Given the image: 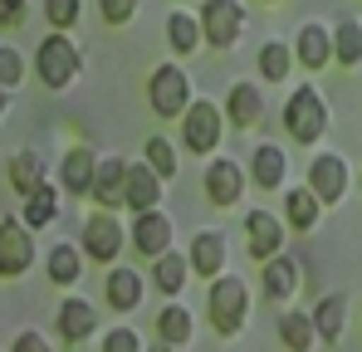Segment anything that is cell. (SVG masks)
<instances>
[{
    "label": "cell",
    "mask_w": 362,
    "mask_h": 352,
    "mask_svg": "<svg viewBox=\"0 0 362 352\" xmlns=\"http://www.w3.org/2000/svg\"><path fill=\"white\" fill-rule=\"evenodd\" d=\"M35 69H40V83L49 88V93H64V88H74V78L83 74V54H78V45L69 40V35H45L40 40V49H35Z\"/></svg>",
    "instance_id": "obj_1"
},
{
    "label": "cell",
    "mask_w": 362,
    "mask_h": 352,
    "mask_svg": "<svg viewBox=\"0 0 362 352\" xmlns=\"http://www.w3.org/2000/svg\"><path fill=\"white\" fill-rule=\"evenodd\" d=\"M206 313H211V328L221 338H235L250 323V289H245V279H235V274L216 279L211 293H206Z\"/></svg>",
    "instance_id": "obj_2"
},
{
    "label": "cell",
    "mask_w": 362,
    "mask_h": 352,
    "mask_svg": "<svg viewBox=\"0 0 362 352\" xmlns=\"http://www.w3.org/2000/svg\"><path fill=\"white\" fill-rule=\"evenodd\" d=\"M284 127H289V137L299 147H313L323 137V127H328V98L313 83H299L289 93V103H284Z\"/></svg>",
    "instance_id": "obj_3"
},
{
    "label": "cell",
    "mask_w": 362,
    "mask_h": 352,
    "mask_svg": "<svg viewBox=\"0 0 362 352\" xmlns=\"http://www.w3.org/2000/svg\"><path fill=\"white\" fill-rule=\"evenodd\" d=\"M147 103L157 117H186V108L196 103L191 98V78L181 64H157L152 78H147Z\"/></svg>",
    "instance_id": "obj_4"
},
{
    "label": "cell",
    "mask_w": 362,
    "mask_h": 352,
    "mask_svg": "<svg viewBox=\"0 0 362 352\" xmlns=\"http://www.w3.org/2000/svg\"><path fill=\"white\" fill-rule=\"evenodd\" d=\"M226 137V108H216L211 98H196L186 117H181V142L196 152V157H211Z\"/></svg>",
    "instance_id": "obj_5"
},
{
    "label": "cell",
    "mask_w": 362,
    "mask_h": 352,
    "mask_svg": "<svg viewBox=\"0 0 362 352\" xmlns=\"http://www.w3.org/2000/svg\"><path fill=\"white\" fill-rule=\"evenodd\" d=\"M196 20H201V40L211 49H230L245 30V5L240 0H206L196 10Z\"/></svg>",
    "instance_id": "obj_6"
},
{
    "label": "cell",
    "mask_w": 362,
    "mask_h": 352,
    "mask_svg": "<svg viewBox=\"0 0 362 352\" xmlns=\"http://www.w3.org/2000/svg\"><path fill=\"white\" fill-rule=\"evenodd\" d=\"M122 245H127V230L118 225L113 211H93V216L83 221V240H78L83 259H93V264H113V259L122 254Z\"/></svg>",
    "instance_id": "obj_7"
},
{
    "label": "cell",
    "mask_w": 362,
    "mask_h": 352,
    "mask_svg": "<svg viewBox=\"0 0 362 352\" xmlns=\"http://www.w3.org/2000/svg\"><path fill=\"white\" fill-rule=\"evenodd\" d=\"M35 264V230L20 216L0 221V279H20Z\"/></svg>",
    "instance_id": "obj_8"
},
{
    "label": "cell",
    "mask_w": 362,
    "mask_h": 352,
    "mask_svg": "<svg viewBox=\"0 0 362 352\" xmlns=\"http://www.w3.org/2000/svg\"><path fill=\"white\" fill-rule=\"evenodd\" d=\"M308 191H313L318 206H338V201L348 196V162H343L338 152L313 157V162H308Z\"/></svg>",
    "instance_id": "obj_9"
},
{
    "label": "cell",
    "mask_w": 362,
    "mask_h": 352,
    "mask_svg": "<svg viewBox=\"0 0 362 352\" xmlns=\"http://www.w3.org/2000/svg\"><path fill=\"white\" fill-rule=\"evenodd\" d=\"M172 235H177V225H172V216H167V211H147V216H137V221H132L127 240H132V250H137V254L162 259V254H172Z\"/></svg>",
    "instance_id": "obj_10"
},
{
    "label": "cell",
    "mask_w": 362,
    "mask_h": 352,
    "mask_svg": "<svg viewBox=\"0 0 362 352\" xmlns=\"http://www.w3.org/2000/svg\"><path fill=\"white\" fill-rule=\"evenodd\" d=\"M245 250L255 254V259H274V254H284V221L274 216V211H250L245 216Z\"/></svg>",
    "instance_id": "obj_11"
},
{
    "label": "cell",
    "mask_w": 362,
    "mask_h": 352,
    "mask_svg": "<svg viewBox=\"0 0 362 352\" xmlns=\"http://www.w3.org/2000/svg\"><path fill=\"white\" fill-rule=\"evenodd\" d=\"M186 259H191V274H201V279H226V259H230V245H226V230H201L191 240V250H186Z\"/></svg>",
    "instance_id": "obj_12"
},
{
    "label": "cell",
    "mask_w": 362,
    "mask_h": 352,
    "mask_svg": "<svg viewBox=\"0 0 362 352\" xmlns=\"http://www.w3.org/2000/svg\"><path fill=\"white\" fill-rule=\"evenodd\" d=\"M201 186H206L211 206L230 211V206L245 196V167H240V162H230V157H216V162L206 167V176H201Z\"/></svg>",
    "instance_id": "obj_13"
},
{
    "label": "cell",
    "mask_w": 362,
    "mask_h": 352,
    "mask_svg": "<svg viewBox=\"0 0 362 352\" xmlns=\"http://www.w3.org/2000/svg\"><path fill=\"white\" fill-rule=\"evenodd\" d=\"M294 59H299L308 74H323L333 64V30L318 25V20H308L299 30V40H294Z\"/></svg>",
    "instance_id": "obj_14"
},
{
    "label": "cell",
    "mask_w": 362,
    "mask_h": 352,
    "mask_svg": "<svg viewBox=\"0 0 362 352\" xmlns=\"http://www.w3.org/2000/svg\"><path fill=\"white\" fill-rule=\"evenodd\" d=\"M93 201H98V211H118V206H127V162H122V157H98Z\"/></svg>",
    "instance_id": "obj_15"
},
{
    "label": "cell",
    "mask_w": 362,
    "mask_h": 352,
    "mask_svg": "<svg viewBox=\"0 0 362 352\" xmlns=\"http://www.w3.org/2000/svg\"><path fill=\"white\" fill-rule=\"evenodd\" d=\"M226 122H235V127H259L264 122V93H259V83H230V93H226Z\"/></svg>",
    "instance_id": "obj_16"
},
{
    "label": "cell",
    "mask_w": 362,
    "mask_h": 352,
    "mask_svg": "<svg viewBox=\"0 0 362 352\" xmlns=\"http://www.w3.org/2000/svg\"><path fill=\"white\" fill-rule=\"evenodd\" d=\"M162 176L152 172L147 162H127V206L137 211V216H147V211H162Z\"/></svg>",
    "instance_id": "obj_17"
},
{
    "label": "cell",
    "mask_w": 362,
    "mask_h": 352,
    "mask_svg": "<svg viewBox=\"0 0 362 352\" xmlns=\"http://www.w3.org/2000/svg\"><path fill=\"white\" fill-rule=\"evenodd\" d=\"M250 181H255L259 191H279V186L289 181V157H284V147L259 142V147L250 152Z\"/></svg>",
    "instance_id": "obj_18"
},
{
    "label": "cell",
    "mask_w": 362,
    "mask_h": 352,
    "mask_svg": "<svg viewBox=\"0 0 362 352\" xmlns=\"http://www.w3.org/2000/svg\"><path fill=\"white\" fill-rule=\"evenodd\" d=\"M308 318H313L318 343H343V328H348V298H343V293H323V298L308 308Z\"/></svg>",
    "instance_id": "obj_19"
},
{
    "label": "cell",
    "mask_w": 362,
    "mask_h": 352,
    "mask_svg": "<svg viewBox=\"0 0 362 352\" xmlns=\"http://www.w3.org/2000/svg\"><path fill=\"white\" fill-rule=\"evenodd\" d=\"M98 333V308L88 298H64L59 303V338L64 343H83Z\"/></svg>",
    "instance_id": "obj_20"
},
{
    "label": "cell",
    "mask_w": 362,
    "mask_h": 352,
    "mask_svg": "<svg viewBox=\"0 0 362 352\" xmlns=\"http://www.w3.org/2000/svg\"><path fill=\"white\" fill-rule=\"evenodd\" d=\"M259 274H264V293H269L274 303H289V298L299 293V279H303V269H299L294 254H274Z\"/></svg>",
    "instance_id": "obj_21"
},
{
    "label": "cell",
    "mask_w": 362,
    "mask_h": 352,
    "mask_svg": "<svg viewBox=\"0 0 362 352\" xmlns=\"http://www.w3.org/2000/svg\"><path fill=\"white\" fill-rule=\"evenodd\" d=\"M10 186H15V196H25V201H30L40 186H49V167H45V157L30 152V147L15 152V157H10Z\"/></svg>",
    "instance_id": "obj_22"
},
{
    "label": "cell",
    "mask_w": 362,
    "mask_h": 352,
    "mask_svg": "<svg viewBox=\"0 0 362 352\" xmlns=\"http://www.w3.org/2000/svg\"><path fill=\"white\" fill-rule=\"evenodd\" d=\"M93 176H98V157H93L88 147L64 152V167H59L64 191H74V196H93Z\"/></svg>",
    "instance_id": "obj_23"
},
{
    "label": "cell",
    "mask_w": 362,
    "mask_h": 352,
    "mask_svg": "<svg viewBox=\"0 0 362 352\" xmlns=\"http://www.w3.org/2000/svg\"><path fill=\"white\" fill-rule=\"evenodd\" d=\"M142 293H147V279H142V269H132V264H118V269L108 274V303H113L118 313H132V308L142 303Z\"/></svg>",
    "instance_id": "obj_24"
},
{
    "label": "cell",
    "mask_w": 362,
    "mask_h": 352,
    "mask_svg": "<svg viewBox=\"0 0 362 352\" xmlns=\"http://www.w3.org/2000/svg\"><path fill=\"white\" fill-rule=\"evenodd\" d=\"M191 333H196V318H191L186 303H167V308L157 313V338H162V348H186Z\"/></svg>",
    "instance_id": "obj_25"
},
{
    "label": "cell",
    "mask_w": 362,
    "mask_h": 352,
    "mask_svg": "<svg viewBox=\"0 0 362 352\" xmlns=\"http://www.w3.org/2000/svg\"><path fill=\"white\" fill-rule=\"evenodd\" d=\"M186 279H191V259H186L181 250L162 254V259H152V284L167 293V298H177V293L186 289Z\"/></svg>",
    "instance_id": "obj_26"
},
{
    "label": "cell",
    "mask_w": 362,
    "mask_h": 352,
    "mask_svg": "<svg viewBox=\"0 0 362 352\" xmlns=\"http://www.w3.org/2000/svg\"><path fill=\"white\" fill-rule=\"evenodd\" d=\"M333 64L362 69V25L353 20V15H343V20L333 25Z\"/></svg>",
    "instance_id": "obj_27"
},
{
    "label": "cell",
    "mask_w": 362,
    "mask_h": 352,
    "mask_svg": "<svg viewBox=\"0 0 362 352\" xmlns=\"http://www.w3.org/2000/svg\"><path fill=\"white\" fill-rule=\"evenodd\" d=\"M45 269H49V279L69 289V284H78L83 279V250L78 245H54L49 254H45Z\"/></svg>",
    "instance_id": "obj_28"
},
{
    "label": "cell",
    "mask_w": 362,
    "mask_h": 352,
    "mask_svg": "<svg viewBox=\"0 0 362 352\" xmlns=\"http://www.w3.org/2000/svg\"><path fill=\"white\" fill-rule=\"evenodd\" d=\"M294 45H284V40H269V45H259V78H269V83H284L289 74H294Z\"/></svg>",
    "instance_id": "obj_29"
},
{
    "label": "cell",
    "mask_w": 362,
    "mask_h": 352,
    "mask_svg": "<svg viewBox=\"0 0 362 352\" xmlns=\"http://www.w3.org/2000/svg\"><path fill=\"white\" fill-rule=\"evenodd\" d=\"M279 343H284L289 352H313V343H318L313 318H308V313H299V308H289V313L279 318Z\"/></svg>",
    "instance_id": "obj_30"
},
{
    "label": "cell",
    "mask_w": 362,
    "mask_h": 352,
    "mask_svg": "<svg viewBox=\"0 0 362 352\" xmlns=\"http://www.w3.org/2000/svg\"><path fill=\"white\" fill-rule=\"evenodd\" d=\"M20 221H25L30 230H45V225H54V221H59V191H54V186H40V191L25 201Z\"/></svg>",
    "instance_id": "obj_31"
},
{
    "label": "cell",
    "mask_w": 362,
    "mask_h": 352,
    "mask_svg": "<svg viewBox=\"0 0 362 352\" xmlns=\"http://www.w3.org/2000/svg\"><path fill=\"white\" fill-rule=\"evenodd\" d=\"M167 40H172L177 54H191V49L201 45V20H196V10H167Z\"/></svg>",
    "instance_id": "obj_32"
},
{
    "label": "cell",
    "mask_w": 362,
    "mask_h": 352,
    "mask_svg": "<svg viewBox=\"0 0 362 352\" xmlns=\"http://www.w3.org/2000/svg\"><path fill=\"white\" fill-rule=\"evenodd\" d=\"M318 211H323V206L313 201L308 186H289V191H284V216H289L294 230H313V225H318Z\"/></svg>",
    "instance_id": "obj_33"
},
{
    "label": "cell",
    "mask_w": 362,
    "mask_h": 352,
    "mask_svg": "<svg viewBox=\"0 0 362 352\" xmlns=\"http://www.w3.org/2000/svg\"><path fill=\"white\" fill-rule=\"evenodd\" d=\"M142 157H147V167L162 176V181H177L181 162H177V147L167 142V137H147V147H142Z\"/></svg>",
    "instance_id": "obj_34"
},
{
    "label": "cell",
    "mask_w": 362,
    "mask_h": 352,
    "mask_svg": "<svg viewBox=\"0 0 362 352\" xmlns=\"http://www.w3.org/2000/svg\"><path fill=\"white\" fill-rule=\"evenodd\" d=\"M20 83H25V54L15 45H0V88L15 93Z\"/></svg>",
    "instance_id": "obj_35"
},
{
    "label": "cell",
    "mask_w": 362,
    "mask_h": 352,
    "mask_svg": "<svg viewBox=\"0 0 362 352\" xmlns=\"http://www.w3.org/2000/svg\"><path fill=\"white\" fill-rule=\"evenodd\" d=\"M78 15H83V5H78V0H45V20L54 25V35H64Z\"/></svg>",
    "instance_id": "obj_36"
},
{
    "label": "cell",
    "mask_w": 362,
    "mask_h": 352,
    "mask_svg": "<svg viewBox=\"0 0 362 352\" xmlns=\"http://www.w3.org/2000/svg\"><path fill=\"white\" fill-rule=\"evenodd\" d=\"M103 352H147V348H142L137 328H127V323H122V328H113V333L103 338Z\"/></svg>",
    "instance_id": "obj_37"
},
{
    "label": "cell",
    "mask_w": 362,
    "mask_h": 352,
    "mask_svg": "<svg viewBox=\"0 0 362 352\" xmlns=\"http://www.w3.org/2000/svg\"><path fill=\"white\" fill-rule=\"evenodd\" d=\"M137 15V0H103V20L108 25H127Z\"/></svg>",
    "instance_id": "obj_38"
},
{
    "label": "cell",
    "mask_w": 362,
    "mask_h": 352,
    "mask_svg": "<svg viewBox=\"0 0 362 352\" xmlns=\"http://www.w3.org/2000/svg\"><path fill=\"white\" fill-rule=\"evenodd\" d=\"M10 352H49V338H40L35 328H25V333L10 343Z\"/></svg>",
    "instance_id": "obj_39"
},
{
    "label": "cell",
    "mask_w": 362,
    "mask_h": 352,
    "mask_svg": "<svg viewBox=\"0 0 362 352\" xmlns=\"http://www.w3.org/2000/svg\"><path fill=\"white\" fill-rule=\"evenodd\" d=\"M30 15V5H20V0H0V25H20Z\"/></svg>",
    "instance_id": "obj_40"
},
{
    "label": "cell",
    "mask_w": 362,
    "mask_h": 352,
    "mask_svg": "<svg viewBox=\"0 0 362 352\" xmlns=\"http://www.w3.org/2000/svg\"><path fill=\"white\" fill-rule=\"evenodd\" d=\"M5 103H10V93H5V88H0V113H5Z\"/></svg>",
    "instance_id": "obj_41"
},
{
    "label": "cell",
    "mask_w": 362,
    "mask_h": 352,
    "mask_svg": "<svg viewBox=\"0 0 362 352\" xmlns=\"http://www.w3.org/2000/svg\"><path fill=\"white\" fill-rule=\"evenodd\" d=\"M157 352H172V348H157Z\"/></svg>",
    "instance_id": "obj_42"
},
{
    "label": "cell",
    "mask_w": 362,
    "mask_h": 352,
    "mask_svg": "<svg viewBox=\"0 0 362 352\" xmlns=\"http://www.w3.org/2000/svg\"><path fill=\"white\" fill-rule=\"evenodd\" d=\"M358 25H362V20H358Z\"/></svg>",
    "instance_id": "obj_43"
},
{
    "label": "cell",
    "mask_w": 362,
    "mask_h": 352,
    "mask_svg": "<svg viewBox=\"0 0 362 352\" xmlns=\"http://www.w3.org/2000/svg\"><path fill=\"white\" fill-rule=\"evenodd\" d=\"M358 181H362V176H358Z\"/></svg>",
    "instance_id": "obj_44"
}]
</instances>
